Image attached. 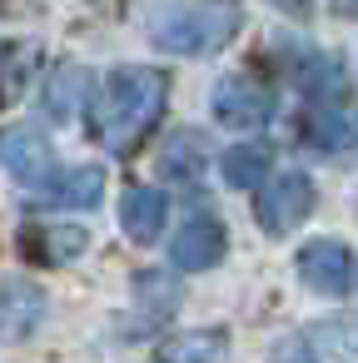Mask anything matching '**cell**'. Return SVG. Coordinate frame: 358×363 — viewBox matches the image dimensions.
Here are the masks:
<instances>
[{"label":"cell","mask_w":358,"mask_h":363,"mask_svg":"<svg viewBox=\"0 0 358 363\" xmlns=\"http://www.w3.org/2000/svg\"><path fill=\"white\" fill-rule=\"evenodd\" d=\"M164 100H169V80L160 70H145V65L110 70V80L100 90V110H95V130H100L105 150L120 160L135 155L145 145V135L160 125Z\"/></svg>","instance_id":"6da1fadb"},{"label":"cell","mask_w":358,"mask_h":363,"mask_svg":"<svg viewBox=\"0 0 358 363\" xmlns=\"http://www.w3.org/2000/svg\"><path fill=\"white\" fill-rule=\"evenodd\" d=\"M244 26L239 0H184L150 21V40L164 55H214L224 50Z\"/></svg>","instance_id":"7a4b0ae2"},{"label":"cell","mask_w":358,"mask_h":363,"mask_svg":"<svg viewBox=\"0 0 358 363\" xmlns=\"http://www.w3.org/2000/svg\"><path fill=\"white\" fill-rule=\"evenodd\" d=\"M274 358L279 363H358V313L318 318V323L293 328L274 348Z\"/></svg>","instance_id":"3957f363"},{"label":"cell","mask_w":358,"mask_h":363,"mask_svg":"<svg viewBox=\"0 0 358 363\" xmlns=\"http://www.w3.org/2000/svg\"><path fill=\"white\" fill-rule=\"evenodd\" d=\"M308 209H313V179L298 174V169L269 179V184L259 189V224H264V234H289V229H298V224L308 219Z\"/></svg>","instance_id":"277c9868"},{"label":"cell","mask_w":358,"mask_h":363,"mask_svg":"<svg viewBox=\"0 0 358 363\" xmlns=\"http://www.w3.org/2000/svg\"><path fill=\"white\" fill-rule=\"evenodd\" d=\"M274 115V95L254 75H229L214 85V120L229 130H259Z\"/></svg>","instance_id":"5b68a950"},{"label":"cell","mask_w":358,"mask_h":363,"mask_svg":"<svg viewBox=\"0 0 358 363\" xmlns=\"http://www.w3.org/2000/svg\"><path fill=\"white\" fill-rule=\"evenodd\" d=\"M298 279H303L313 294H328V298L348 294V289H353V254H348V244H338V239H313V244H303V249H298Z\"/></svg>","instance_id":"8992f818"},{"label":"cell","mask_w":358,"mask_h":363,"mask_svg":"<svg viewBox=\"0 0 358 363\" xmlns=\"http://www.w3.org/2000/svg\"><path fill=\"white\" fill-rule=\"evenodd\" d=\"M45 318V289L30 279H0V343H21Z\"/></svg>","instance_id":"52a82bcc"},{"label":"cell","mask_w":358,"mask_h":363,"mask_svg":"<svg viewBox=\"0 0 358 363\" xmlns=\"http://www.w3.org/2000/svg\"><path fill=\"white\" fill-rule=\"evenodd\" d=\"M224 249H229V239H224V224H219V219H189V224L174 234L169 259H174V269L199 274V269H214V264L224 259Z\"/></svg>","instance_id":"ba28073f"},{"label":"cell","mask_w":358,"mask_h":363,"mask_svg":"<svg viewBox=\"0 0 358 363\" xmlns=\"http://www.w3.org/2000/svg\"><path fill=\"white\" fill-rule=\"evenodd\" d=\"M0 164H6L30 194V189H40L50 179V145L35 130H6L0 135Z\"/></svg>","instance_id":"9c48e42d"},{"label":"cell","mask_w":358,"mask_h":363,"mask_svg":"<svg viewBox=\"0 0 358 363\" xmlns=\"http://www.w3.org/2000/svg\"><path fill=\"white\" fill-rule=\"evenodd\" d=\"M105 194V174L95 164H80V169H65V174H50L40 189H30L35 204H55V209H95Z\"/></svg>","instance_id":"30bf717a"},{"label":"cell","mask_w":358,"mask_h":363,"mask_svg":"<svg viewBox=\"0 0 358 363\" xmlns=\"http://www.w3.org/2000/svg\"><path fill=\"white\" fill-rule=\"evenodd\" d=\"M164 214H169V199L160 189H150V184H135L120 199V224H125V234L135 244H155L164 234Z\"/></svg>","instance_id":"8fae6325"},{"label":"cell","mask_w":358,"mask_h":363,"mask_svg":"<svg viewBox=\"0 0 358 363\" xmlns=\"http://www.w3.org/2000/svg\"><path fill=\"white\" fill-rule=\"evenodd\" d=\"M85 244H90V234L85 229H75V224H35V229H26L21 234V249H26V259H35V264H70L75 254H85Z\"/></svg>","instance_id":"7c38bea8"},{"label":"cell","mask_w":358,"mask_h":363,"mask_svg":"<svg viewBox=\"0 0 358 363\" xmlns=\"http://www.w3.org/2000/svg\"><path fill=\"white\" fill-rule=\"evenodd\" d=\"M85 90H90V80H85V70L80 65H55L50 70V80H45V120L50 125H70L80 110H85Z\"/></svg>","instance_id":"4fadbf2b"},{"label":"cell","mask_w":358,"mask_h":363,"mask_svg":"<svg viewBox=\"0 0 358 363\" xmlns=\"http://www.w3.org/2000/svg\"><path fill=\"white\" fill-rule=\"evenodd\" d=\"M303 140H308L313 155H338V150L353 140V120H348V110L318 100V105L308 110V120H303Z\"/></svg>","instance_id":"5bb4252c"},{"label":"cell","mask_w":358,"mask_h":363,"mask_svg":"<svg viewBox=\"0 0 358 363\" xmlns=\"http://www.w3.org/2000/svg\"><path fill=\"white\" fill-rule=\"evenodd\" d=\"M30 65H35V45L30 40H6L0 45V110H11L26 95Z\"/></svg>","instance_id":"9a60e30c"},{"label":"cell","mask_w":358,"mask_h":363,"mask_svg":"<svg viewBox=\"0 0 358 363\" xmlns=\"http://www.w3.org/2000/svg\"><path fill=\"white\" fill-rule=\"evenodd\" d=\"M204 135L199 130H179V135H169V145H164V155H160V169H164V179H199V169H204Z\"/></svg>","instance_id":"2e32d148"},{"label":"cell","mask_w":358,"mask_h":363,"mask_svg":"<svg viewBox=\"0 0 358 363\" xmlns=\"http://www.w3.org/2000/svg\"><path fill=\"white\" fill-rule=\"evenodd\" d=\"M269 160H274L269 145H234L219 169H224V179H229L234 189H259L264 174H269Z\"/></svg>","instance_id":"e0dca14e"},{"label":"cell","mask_w":358,"mask_h":363,"mask_svg":"<svg viewBox=\"0 0 358 363\" xmlns=\"http://www.w3.org/2000/svg\"><path fill=\"white\" fill-rule=\"evenodd\" d=\"M164 363H219L224 358V333L219 328H194V333H179L160 348Z\"/></svg>","instance_id":"ac0fdd59"},{"label":"cell","mask_w":358,"mask_h":363,"mask_svg":"<svg viewBox=\"0 0 358 363\" xmlns=\"http://www.w3.org/2000/svg\"><path fill=\"white\" fill-rule=\"evenodd\" d=\"M333 6V16H343V21H358V0H328Z\"/></svg>","instance_id":"d6986e66"}]
</instances>
